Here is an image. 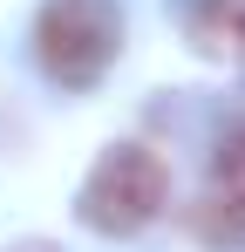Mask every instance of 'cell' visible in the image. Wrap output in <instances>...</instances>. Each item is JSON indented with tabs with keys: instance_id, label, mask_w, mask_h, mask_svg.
I'll return each mask as SVG.
<instances>
[{
	"instance_id": "cell-1",
	"label": "cell",
	"mask_w": 245,
	"mask_h": 252,
	"mask_svg": "<svg viewBox=\"0 0 245 252\" xmlns=\"http://www.w3.org/2000/svg\"><path fill=\"white\" fill-rule=\"evenodd\" d=\"M170 198V170L157 164V150H143V143H116V150H102L95 170L82 177V225L89 232H102V239H129V232H143L150 218L163 211Z\"/></svg>"
},
{
	"instance_id": "cell-2",
	"label": "cell",
	"mask_w": 245,
	"mask_h": 252,
	"mask_svg": "<svg viewBox=\"0 0 245 252\" xmlns=\"http://www.w3.org/2000/svg\"><path fill=\"white\" fill-rule=\"evenodd\" d=\"M122 48V14L109 0H48L34 21V55L55 82L89 89L102 82V68L116 62Z\"/></svg>"
},
{
	"instance_id": "cell-3",
	"label": "cell",
	"mask_w": 245,
	"mask_h": 252,
	"mask_svg": "<svg viewBox=\"0 0 245 252\" xmlns=\"http://www.w3.org/2000/svg\"><path fill=\"white\" fill-rule=\"evenodd\" d=\"M198 239L218 252H245V129H232L211 157V177L198 191Z\"/></svg>"
},
{
	"instance_id": "cell-4",
	"label": "cell",
	"mask_w": 245,
	"mask_h": 252,
	"mask_svg": "<svg viewBox=\"0 0 245 252\" xmlns=\"http://www.w3.org/2000/svg\"><path fill=\"white\" fill-rule=\"evenodd\" d=\"M191 41L218 62H245V0H198L191 7Z\"/></svg>"
}]
</instances>
